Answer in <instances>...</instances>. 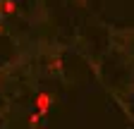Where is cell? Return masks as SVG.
<instances>
[{
	"instance_id": "cell-3",
	"label": "cell",
	"mask_w": 134,
	"mask_h": 129,
	"mask_svg": "<svg viewBox=\"0 0 134 129\" xmlns=\"http://www.w3.org/2000/svg\"><path fill=\"white\" fill-rule=\"evenodd\" d=\"M29 124H31V127L41 124V112H38V115H31V117H29Z\"/></svg>"
},
{
	"instance_id": "cell-4",
	"label": "cell",
	"mask_w": 134,
	"mask_h": 129,
	"mask_svg": "<svg viewBox=\"0 0 134 129\" xmlns=\"http://www.w3.org/2000/svg\"><path fill=\"white\" fill-rule=\"evenodd\" d=\"M0 14H3V0H0Z\"/></svg>"
},
{
	"instance_id": "cell-1",
	"label": "cell",
	"mask_w": 134,
	"mask_h": 129,
	"mask_svg": "<svg viewBox=\"0 0 134 129\" xmlns=\"http://www.w3.org/2000/svg\"><path fill=\"white\" fill-rule=\"evenodd\" d=\"M34 103H36V108H38L41 115H46V112L50 110V105H53V96H50V93H38Z\"/></svg>"
},
{
	"instance_id": "cell-5",
	"label": "cell",
	"mask_w": 134,
	"mask_h": 129,
	"mask_svg": "<svg viewBox=\"0 0 134 129\" xmlns=\"http://www.w3.org/2000/svg\"><path fill=\"white\" fill-rule=\"evenodd\" d=\"M0 34H3V24H0Z\"/></svg>"
},
{
	"instance_id": "cell-2",
	"label": "cell",
	"mask_w": 134,
	"mask_h": 129,
	"mask_svg": "<svg viewBox=\"0 0 134 129\" xmlns=\"http://www.w3.org/2000/svg\"><path fill=\"white\" fill-rule=\"evenodd\" d=\"M17 5H14V0H3V14H14Z\"/></svg>"
}]
</instances>
